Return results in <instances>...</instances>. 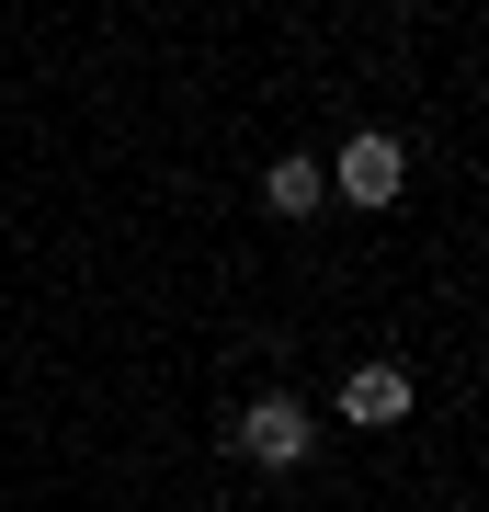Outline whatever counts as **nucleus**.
<instances>
[{
	"instance_id": "f03ea898",
	"label": "nucleus",
	"mask_w": 489,
	"mask_h": 512,
	"mask_svg": "<svg viewBox=\"0 0 489 512\" xmlns=\"http://www.w3.org/2000/svg\"><path fill=\"white\" fill-rule=\"evenodd\" d=\"M319 171H330V194H342V205H399V194H410V148L387 137V126L342 137V160H319Z\"/></svg>"
},
{
	"instance_id": "f257e3e1",
	"label": "nucleus",
	"mask_w": 489,
	"mask_h": 512,
	"mask_svg": "<svg viewBox=\"0 0 489 512\" xmlns=\"http://www.w3.org/2000/svg\"><path fill=\"white\" fill-rule=\"evenodd\" d=\"M228 444H239L262 478H285V467H308V456H319V410L296 399V387H262V399H239V410H228Z\"/></svg>"
},
{
	"instance_id": "20e7f679",
	"label": "nucleus",
	"mask_w": 489,
	"mask_h": 512,
	"mask_svg": "<svg viewBox=\"0 0 489 512\" xmlns=\"http://www.w3.org/2000/svg\"><path fill=\"white\" fill-rule=\"evenodd\" d=\"M262 205H273V217H319V205H330V171L308 160V148H285V160L262 171Z\"/></svg>"
},
{
	"instance_id": "7ed1b4c3",
	"label": "nucleus",
	"mask_w": 489,
	"mask_h": 512,
	"mask_svg": "<svg viewBox=\"0 0 489 512\" xmlns=\"http://www.w3.org/2000/svg\"><path fill=\"white\" fill-rule=\"evenodd\" d=\"M342 421H364V433L410 421V365H353L342 376Z\"/></svg>"
}]
</instances>
